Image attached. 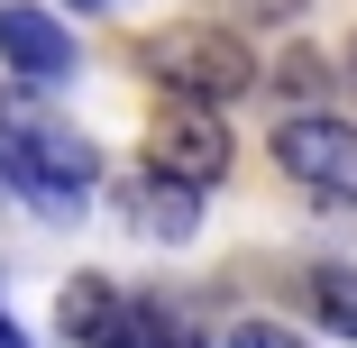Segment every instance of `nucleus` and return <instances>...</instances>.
I'll list each match as a JSON object with an SVG mask.
<instances>
[{
  "label": "nucleus",
  "instance_id": "obj_1",
  "mask_svg": "<svg viewBox=\"0 0 357 348\" xmlns=\"http://www.w3.org/2000/svg\"><path fill=\"white\" fill-rule=\"evenodd\" d=\"M137 64L165 83V101H202V110H220V101H238V92L266 83V64L248 55V37L220 28V19H165V28H147L137 37Z\"/></svg>",
  "mask_w": 357,
  "mask_h": 348
},
{
  "label": "nucleus",
  "instance_id": "obj_2",
  "mask_svg": "<svg viewBox=\"0 0 357 348\" xmlns=\"http://www.w3.org/2000/svg\"><path fill=\"white\" fill-rule=\"evenodd\" d=\"M0 165H10V183L37 202V211H74V202L101 183V156H92V137L74 128H55V119H0Z\"/></svg>",
  "mask_w": 357,
  "mask_h": 348
},
{
  "label": "nucleus",
  "instance_id": "obj_3",
  "mask_svg": "<svg viewBox=\"0 0 357 348\" xmlns=\"http://www.w3.org/2000/svg\"><path fill=\"white\" fill-rule=\"evenodd\" d=\"M275 165L294 174L312 202L357 211V128H348L339 110H284V119H275Z\"/></svg>",
  "mask_w": 357,
  "mask_h": 348
},
{
  "label": "nucleus",
  "instance_id": "obj_4",
  "mask_svg": "<svg viewBox=\"0 0 357 348\" xmlns=\"http://www.w3.org/2000/svg\"><path fill=\"white\" fill-rule=\"evenodd\" d=\"M147 174L211 192V183L229 174V128H220V110H202V101H156V119H147Z\"/></svg>",
  "mask_w": 357,
  "mask_h": 348
},
{
  "label": "nucleus",
  "instance_id": "obj_5",
  "mask_svg": "<svg viewBox=\"0 0 357 348\" xmlns=\"http://www.w3.org/2000/svg\"><path fill=\"white\" fill-rule=\"evenodd\" d=\"M0 55H10L19 83H64L74 74V37H64V19L37 10V0H0Z\"/></svg>",
  "mask_w": 357,
  "mask_h": 348
},
{
  "label": "nucleus",
  "instance_id": "obj_6",
  "mask_svg": "<svg viewBox=\"0 0 357 348\" xmlns=\"http://www.w3.org/2000/svg\"><path fill=\"white\" fill-rule=\"evenodd\" d=\"M128 294L110 285V275H74V285H64V303H55V330L74 339V348H119L128 339Z\"/></svg>",
  "mask_w": 357,
  "mask_h": 348
},
{
  "label": "nucleus",
  "instance_id": "obj_7",
  "mask_svg": "<svg viewBox=\"0 0 357 348\" xmlns=\"http://www.w3.org/2000/svg\"><path fill=\"white\" fill-rule=\"evenodd\" d=\"M128 220L147 229V239H165V248H174V239H192V229H202V202H192V183L137 174V183H128Z\"/></svg>",
  "mask_w": 357,
  "mask_h": 348
},
{
  "label": "nucleus",
  "instance_id": "obj_8",
  "mask_svg": "<svg viewBox=\"0 0 357 348\" xmlns=\"http://www.w3.org/2000/svg\"><path fill=\"white\" fill-rule=\"evenodd\" d=\"M303 303H312L321 330L357 339V266H312V275H303Z\"/></svg>",
  "mask_w": 357,
  "mask_h": 348
},
{
  "label": "nucleus",
  "instance_id": "obj_9",
  "mask_svg": "<svg viewBox=\"0 0 357 348\" xmlns=\"http://www.w3.org/2000/svg\"><path fill=\"white\" fill-rule=\"evenodd\" d=\"M275 92L294 101V110H321V92H330V64H321L312 46H294V55L275 64Z\"/></svg>",
  "mask_w": 357,
  "mask_h": 348
},
{
  "label": "nucleus",
  "instance_id": "obj_10",
  "mask_svg": "<svg viewBox=\"0 0 357 348\" xmlns=\"http://www.w3.org/2000/svg\"><path fill=\"white\" fill-rule=\"evenodd\" d=\"M220 10H229L238 28H294V19L312 10V0H220Z\"/></svg>",
  "mask_w": 357,
  "mask_h": 348
},
{
  "label": "nucleus",
  "instance_id": "obj_11",
  "mask_svg": "<svg viewBox=\"0 0 357 348\" xmlns=\"http://www.w3.org/2000/svg\"><path fill=\"white\" fill-rule=\"evenodd\" d=\"M229 348H294V339H284V330H266V321H238V330H229Z\"/></svg>",
  "mask_w": 357,
  "mask_h": 348
},
{
  "label": "nucleus",
  "instance_id": "obj_12",
  "mask_svg": "<svg viewBox=\"0 0 357 348\" xmlns=\"http://www.w3.org/2000/svg\"><path fill=\"white\" fill-rule=\"evenodd\" d=\"M0 348H19V330H10V321H0Z\"/></svg>",
  "mask_w": 357,
  "mask_h": 348
},
{
  "label": "nucleus",
  "instance_id": "obj_13",
  "mask_svg": "<svg viewBox=\"0 0 357 348\" xmlns=\"http://www.w3.org/2000/svg\"><path fill=\"white\" fill-rule=\"evenodd\" d=\"M74 10H110V0H74Z\"/></svg>",
  "mask_w": 357,
  "mask_h": 348
},
{
  "label": "nucleus",
  "instance_id": "obj_14",
  "mask_svg": "<svg viewBox=\"0 0 357 348\" xmlns=\"http://www.w3.org/2000/svg\"><path fill=\"white\" fill-rule=\"evenodd\" d=\"M348 74H357V46H348Z\"/></svg>",
  "mask_w": 357,
  "mask_h": 348
}]
</instances>
